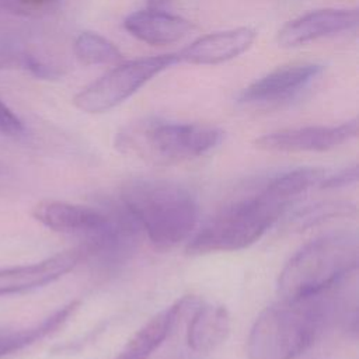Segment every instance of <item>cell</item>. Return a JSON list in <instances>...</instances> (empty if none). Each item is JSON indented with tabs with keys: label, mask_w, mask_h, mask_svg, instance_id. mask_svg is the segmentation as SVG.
<instances>
[{
	"label": "cell",
	"mask_w": 359,
	"mask_h": 359,
	"mask_svg": "<svg viewBox=\"0 0 359 359\" xmlns=\"http://www.w3.org/2000/svg\"><path fill=\"white\" fill-rule=\"evenodd\" d=\"M330 292L271 304L255 318L248 338V359H296L321 335L334 303Z\"/></svg>",
	"instance_id": "6da1fadb"
},
{
	"label": "cell",
	"mask_w": 359,
	"mask_h": 359,
	"mask_svg": "<svg viewBox=\"0 0 359 359\" xmlns=\"http://www.w3.org/2000/svg\"><path fill=\"white\" fill-rule=\"evenodd\" d=\"M123 209L151 244L167 250L187 241L198 224V203L184 185L161 178H130L119 191Z\"/></svg>",
	"instance_id": "7a4b0ae2"
},
{
	"label": "cell",
	"mask_w": 359,
	"mask_h": 359,
	"mask_svg": "<svg viewBox=\"0 0 359 359\" xmlns=\"http://www.w3.org/2000/svg\"><path fill=\"white\" fill-rule=\"evenodd\" d=\"M359 240L355 231H335L303 245L282 268L278 294L297 300L328 292L358 268Z\"/></svg>",
	"instance_id": "3957f363"
},
{
	"label": "cell",
	"mask_w": 359,
	"mask_h": 359,
	"mask_svg": "<svg viewBox=\"0 0 359 359\" xmlns=\"http://www.w3.org/2000/svg\"><path fill=\"white\" fill-rule=\"evenodd\" d=\"M223 130L212 125L143 118L123 128L115 139L119 151L156 165H171L201 157L216 149Z\"/></svg>",
	"instance_id": "277c9868"
},
{
	"label": "cell",
	"mask_w": 359,
	"mask_h": 359,
	"mask_svg": "<svg viewBox=\"0 0 359 359\" xmlns=\"http://www.w3.org/2000/svg\"><path fill=\"white\" fill-rule=\"evenodd\" d=\"M287 210L261 188L213 213L188 238L191 255L230 252L250 247Z\"/></svg>",
	"instance_id": "5b68a950"
},
{
	"label": "cell",
	"mask_w": 359,
	"mask_h": 359,
	"mask_svg": "<svg viewBox=\"0 0 359 359\" xmlns=\"http://www.w3.org/2000/svg\"><path fill=\"white\" fill-rule=\"evenodd\" d=\"M178 63L177 53L140 57L121 62L116 67L102 74L73 97V104L83 112L101 114L109 111L158 73Z\"/></svg>",
	"instance_id": "8992f818"
},
{
	"label": "cell",
	"mask_w": 359,
	"mask_h": 359,
	"mask_svg": "<svg viewBox=\"0 0 359 359\" xmlns=\"http://www.w3.org/2000/svg\"><path fill=\"white\" fill-rule=\"evenodd\" d=\"M358 135V121L351 119L341 125L304 126L262 135L254 140L257 149L275 153L327 151L338 147Z\"/></svg>",
	"instance_id": "52a82bcc"
},
{
	"label": "cell",
	"mask_w": 359,
	"mask_h": 359,
	"mask_svg": "<svg viewBox=\"0 0 359 359\" xmlns=\"http://www.w3.org/2000/svg\"><path fill=\"white\" fill-rule=\"evenodd\" d=\"M324 70L321 65L297 62L279 66L252 81L238 94V102L269 105L289 101L307 88Z\"/></svg>",
	"instance_id": "ba28073f"
},
{
	"label": "cell",
	"mask_w": 359,
	"mask_h": 359,
	"mask_svg": "<svg viewBox=\"0 0 359 359\" xmlns=\"http://www.w3.org/2000/svg\"><path fill=\"white\" fill-rule=\"evenodd\" d=\"M202 300L196 296H182L164 310L154 314L143 324L126 342L115 359H149L151 353L171 335L182 320H188L191 313Z\"/></svg>",
	"instance_id": "9c48e42d"
},
{
	"label": "cell",
	"mask_w": 359,
	"mask_h": 359,
	"mask_svg": "<svg viewBox=\"0 0 359 359\" xmlns=\"http://www.w3.org/2000/svg\"><path fill=\"white\" fill-rule=\"evenodd\" d=\"M84 258L81 247L70 248L48 257L39 262L1 268L0 296L22 293L42 287L73 271Z\"/></svg>",
	"instance_id": "30bf717a"
},
{
	"label": "cell",
	"mask_w": 359,
	"mask_h": 359,
	"mask_svg": "<svg viewBox=\"0 0 359 359\" xmlns=\"http://www.w3.org/2000/svg\"><path fill=\"white\" fill-rule=\"evenodd\" d=\"M358 25L356 8H323L286 22L278 32L282 48H296L324 36L349 31Z\"/></svg>",
	"instance_id": "8fae6325"
},
{
	"label": "cell",
	"mask_w": 359,
	"mask_h": 359,
	"mask_svg": "<svg viewBox=\"0 0 359 359\" xmlns=\"http://www.w3.org/2000/svg\"><path fill=\"white\" fill-rule=\"evenodd\" d=\"M32 216L52 231L80 234L88 238L108 223L109 212L63 201L43 199L34 206Z\"/></svg>",
	"instance_id": "7c38bea8"
},
{
	"label": "cell",
	"mask_w": 359,
	"mask_h": 359,
	"mask_svg": "<svg viewBox=\"0 0 359 359\" xmlns=\"http://www.w3.org/2000/svg\"><path fill=\"white\" fill-rule=\"evenodd\" d=\"M255 38L257 32L250 27L208 34L182 48L177 57L178 62L191 65H219L244 53Z\"/></svg>",
	"instance_id": "4fadbf2b"
},
{
	"label": "cell",
	"mask_w": 359,
	"mask_h": 359,
	"mask_svg": "<svg viewBox=\"0 0 359 359\" xmlns=\"http://www.w3.org/2000/svg\"><path fill=\"white\" fill-rule=\"evenodd\" d=\"M123 28L139 41L157 46L181 41L194 29V25L180 15L149 7L129 14L123 20Z\"/></svg>",
	"instance_id": "5bb4252c"
},
{
	"label": "cell",
	"mask_w": 359,
	"mask_h": 359,
	"mask_svg": "<svg viewBox=\"0 0 359 359\" xmlns=\"http://www.w3.org/2000/svg\"><path fill=\"white\" fill-rule=\"evenodd\" d=\"M230 314L224 306L201 302L188 317L187 344L196 353L220 346L230 332Z\"/></svg>",
	"instance_id": "9a60e30c"
},
{
	"label": "cell",
	"mask_w": 359,
	"mask_h": 359,
	"mask_svg": "<svg viewBox=\"0 0 359 359\" xmlns=\"http://www.w3.org/2000/svg\"><path fill=\"white\" fill-rule=\"evenodd\" d=\"M80 302L73 300L55 313H52L49 317L42 320L39 324L22 328V330H14V331H0V356L13 353L15 351H20L48 335L59 330L63 324L69 321V318L79 310Z\"/></svg>",
	"instance_id": "2e32d148"
},
{
	"label": "cell",
	"mask_w": 359,
	"mask_h": 359,
	"mask_svg": "<svg viewBox=\"0 0 359 359\" xmlns=\"http://www.w3.org/2000/svg\"><path fill=\"white\" fill-rule=\"evenodd\" d=\"M73 52L77 60L87 66L119 65L123 62V55L111 41L91 31L81 32L76 38Z\"/></svg>",
	"instance_id": "e0dca14e"
},
{
	"label": "cell",
	"mask_w": 359,
	"mask_h": 359,
	"mask_svg": "<svg viewBox=\"0 0 359 359\" xmlns=\"http://www.w3.org/2000/svg\"><path fill=\"white\" fill-rule=\"evenodd\" d=\"M355 206L351 203H341V202H332V203H320L310 206L304 210H300L294 215L292 220V226L294 229L303 230L307 227H311L317 223L325 222L331 217H341V216H349L355 213Z\"/></svg>",
	"instance_id": "ac0fdd59"
},
{
	"label": "cell",
	"mask_w": 359,
	"mask_h": 359,
	"mask_svg": "<svg viewBox=\"0 0 359 359\" xmlns=\"http://www.w3.org/2000/svg\"><path fill=\"white\" fill-rule=\"evenodd\" d=\"M356 181H358V165L353 164V165L339 170L334 174H327L323 178V181L318 184V188H321V189L345 188V187L356 184Z\"/></svg>",
	"instance_id": "d6986e66"
},
{
	"label": "cell",
	"mask_w": 359,
	"mask_h": 359,
	"mask_svg": "<svg viewBox=\"0 0 359 359\" xmlns=\"http://www.w3.org/2000/svg\"><path fill=\"white\" fill-rule=\"evenodd\" d=\"M25 130L22 121L0 100V132L7 136H20Z\"/></svg>",
	"instance_id": "ffe728a7"
},
{
	"label": "cell",
	"mask_w": 359,
	"mask_h": 359,
	"mask_svg": "<svg viewBox=\"0 0 359 359\" xmlns=\"http://www.w3.org/2000/svg\"><path fill=\"white\" fill-rule=\"evenodd\" d=\"M25 66H27L35 76L42 77V79H55V77L59 76V72H57L55 67H52V66H49V65H46V63L38 60V59L34 57V56H25Z\"/></svg>",
	"instance_id": "44dd1931"
},
{
	"label": "cell",
	"mask_w": 359,
	"mask_h": 359,
	"mask_svg": "<svg viewBox=\"0 0 359 359\" xmlns=\"http://www.w3.org/2000/svg\"><path fill=\"white\" fill-rule=\"evenodd\" d=\"M11 1H15L20 6H24V7H28V8H38V7L48 6V4H50L56 0H11Z\"/></svg>",
	"instance_id": "7402d4cb"
},
{
	"label": "cell",
	"mask_w": 359,
	"mask_h": 359,
	"mask_svg": "<svg viewBox=\"0 0 359 359\" xmlns=\"http://www.w3.org/2000/svg\"><path fill=\"white\" fill-rule=\"evenodd\" d=\"M174 0H147V4L150 8H163L168 6Z\"/></svg>",
	"instance_id": "603a6c76"
},
{
	"label": "cell",
	"mask_w": 359,
	"mask_h": 359,
	"mask_svg": "<svg viewBox=\"0 0 359 359\" xmlns=\"http://www.w3.org/2000/svg\"><path fill=\"white\" fill-rule=\"evenodd\" d=\"M4 174V167L0 164V175H3Z\"/></svg>",
	"instance_id": "cb8c5ba5"
},
{
	"label": "cell",
	"mask_w": 359,
	"mask_h": 359,
	"mask_svg": "<svg viewBox=\"0 0 359 359\" xmlns=\"http://www.w3.org/2000/svg\"><path fill=\"white\" fill-rule=\"evenodd\" d=\"M3 63H4V59H3V56L0 55V66H3Z\"/></svg>",
	"instance_id": "d4e9b609"
}]
</instances>
